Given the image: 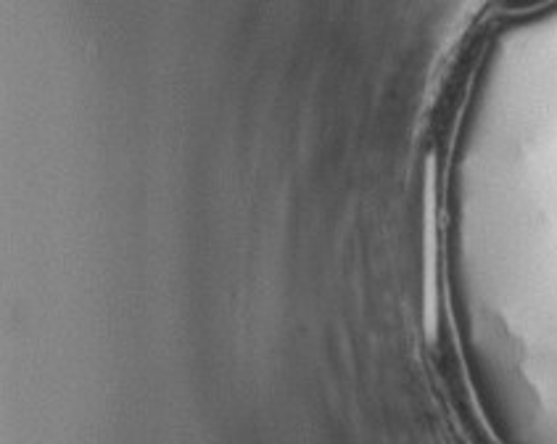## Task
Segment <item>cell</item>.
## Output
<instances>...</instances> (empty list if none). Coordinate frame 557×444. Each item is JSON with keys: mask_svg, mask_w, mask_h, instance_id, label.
Wrapping results in <instances>:
<instances>
[{"mask_svg": "<svg viewBox=\"0 0 557 444\" xmlns=\"http://www.w3.org/2000/svg\"><path fill=\"white\" fill-rule=\"evenodd\" d=\"M494 3H497V9L503 11V14L523 16L553 9V5H557V0H494Z\"/></svg>", "mask_w": 557, "mask_h": 444, "instance_id": "6da1fadb", "label": "cell"}]
</instances>
